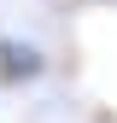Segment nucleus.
<instances>
[{"label": "nucleus", "instance_id": "nucleus-1", "mask_svg": "<svg viewBox=\"0 0 117 123\" xmlns=\"http://www.w3.org/2000/svg\"><path fill=\"white\" fill-rule=\"evenodd\" d=\"M41 70H47V53L41 47H29L18 35H0V88H23V82H35Z\"/></svg>", "mask_w": 117, "mask_h": 123}]
</instances>
